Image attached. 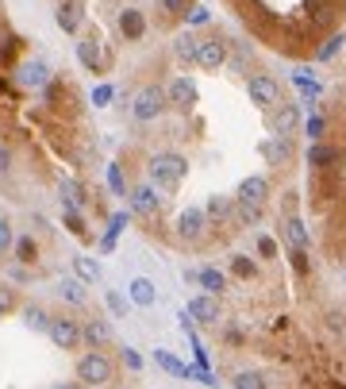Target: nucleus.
I'll return each instance as SVG.
<instances>
[{"mask_svg": "<svg viewBox=\"0 0 346 389\" xmlns=\"http://www.w3.org/2000/svg\"><path fill=\"white\" fill-rule=\"evenodd\" d=\"M231 273L242 278V282H254V278H258V262H254V258H247V255H231Z\"/></svg>", "mask_w": 346, "mask_h": 389, "instance_id": "7c9ffc66", "label": "nucleus"}, {"mask_svg": "<svg viewBox=\"0 0 346 389\" xmlns=\"http://www.w3.org/2000/svg\"><path fill=\"white\" fill-rule=\"evenodd\" d=\"M12 255H16L19 266H35V262H39V243H35L31 235H16V247H12Z\"/></svg>", "mask_w": 346, "mask_h": 389, "instance_id": "393cba45", "label": "nucleus"}, {"mask_svg": "<svg viewBox=\"0 0 346 389\" xmlns=\"http://www.w3.org/2000/svg\"><path fill=\"white\" fill-rule=\"evenodd\" d=\"M197 285L208 293V297H223V293H227V273L215 270V266H200V270H197Z\"/></svg>", "mask_w": 346, "mask_h": 389, "instance_id": "f3484780", "label": "nucleus"}, {"mask_svg": "<svg viewBox=\"0 0 346 389\" xmlns=\"http://www.w3.org/2000/svg\"><path fill=\"white\" fill-rule=\"evenodd\" d=\"M185 24H189V27H204V24H212V12H208L204 4H192L189 16H185Z\"/></svg>", "mask_w": 346, "mask_h": 389, "instance_id": "79ce46f5", "label": "nucleus"}, {"mask_svg": "<svg viewBox=\"0 0 346 389\" xmlns=\"http://www.w3.org/2000/svg\"><path fill=\"white\" fill-rule=\"evenodd\" d=\"M204 228H208V212L200 205H189V208H181L173 232H177V239H181V243H197L200 235H204Z\"/></svg>", "mask_w": 346, "mask_h": 389, "instance_id": "0eeeda50", "label": "nucleus"}, {"mask_svg": "<svg viewBox=\"0 0 346 389\" xmlns=\"http://www.w3.org/2000/svg\"><path fill=\"white\" fill-rule=\"evenodd\" d=\"M47 335H50V340H54L62 351H74L77 343L85 340V335H81V324L69 320V316H54V320H50V328H47Z\"/></svg>", "mask_w": 346, "mask_h": 389, "instance_id": "1a4fd4ad", "label": "nucleus"}, {"mask_svg": "<svg viewBox=\"0 0 346 389\" xmlns=\"http://www.w3.org/2000/svg\"><path fill=\"white\" fill-rule=\"evenodd\" d=\"M262 212H265V208L235 200V228H258V224H262Z\"/></svg>", "mask_w": 346, "mask_h": 389, "instance_id": "bb28decb", "label": "nucleus"}, {"mask_svg": "<svg viewBox=\"0 0 346 389\" xmlns=\"http://www.w3.org/2000/svg\"><path fill=\"white\" fill-rule=\"evenodd\" d=\"M54 19H58V27H62L66 35H77V27H81V4H77V0H62Z\"/></svg>", "mask_w": 346, "mask_h": 389, "instance_id": "5701e85b", "label": "nucleus"}, {"mask_svg": "<svg viewBox=\"0 0 346 389\" xmlns=\"http://www.w3.org/2000/svg\"><path fill=\"white\" fill-rule=\"evenodd\" d=\"M304 135L312 143H323V139H327V120H323V116H308L304 120Z\"/></svg>", "mask_w": 346, "mask_h": 389, "instance_id": "e433bc0d", "label": "nucleus"}, {"mask_svg": "<svg viewBox=\"0 0 346 389\" xmlns=\"http://www.w3.org/2000/svg\"><path fill=\"white\" fill-rule=\"evenodd\" d=\"M108 308H112V316H120V320H124L127 316V308H131V297H124V293L120 289H108Z\"/></svg>", "mask_w": 346, "mask_h": 389, "instance_id": "4c0bfd02", "label": "nucleus"}, {"mask_svg": "<svg viewBox=\"0 0 346 389\" xmlns=\"http://www.w3.org/2000/svg\"><path fill=\"white\" fill-rule=\"evenodd\" d=\"M204 212H208V224H231L235 220V200L215 193V197H208Z\"/></svg>", "mask_w": 346, "mask_h": 389, "instance_id": "6ab92c4d", "label": "nucleus"}, {"mask_svg": "<svg viewBox=\"0 0 346 389\" xmlns=\"http://www.w3.org/2000/svg\"><path fill=\"white\" fill-rule=\"evenodd\" d=\"M235 200L265 208V200H270V177H265V174H250V177H242L239 189H235Z\"/></svg>", "mask_w": 346, "mask_h": 389, "instance_id": "9d476101", "label": "nucleus"}, {"mask_svg": "<svg viewBox=\"0 0 346 389\" xmlns=\"http://www.w3.org/2000/svg\"><path fill=\"white\" fill-rule=\"evenodd\" d=\"M24 320H27V328H35V331H47L54 316H47L39 305H27V308H24Z\"/></svg>", "mask_w": 346, "mask_h": 389, "instance_id": "f704fd0d", "label": "nucleus"}, {"mask_svg": "<svg viewBox=\"0 0 346 389\" xmlns=\"http://www.w3.org/2000/svg\"><path fill=\"white\" fill-rule=\"evenodd\" d=\"M297 205H300L297 189H288V193H285V200H281V216H297Z\"/></svg>", "mask_w": 346, "mask_h": 389, "instance_id": "09e8293b", "label": "nucleus"}, {"mask_svg": "<svg viewBox=\"0 0 346 389\" xmlns=\"http://www.w3.org/2000/svg\"><path fill=\"white\" fill-rule=\"evenodd\" d=\"M281 235H285V243H288V251H308V228H304V220L300 216H281Z\"/></svg>", "mask_w": 346, "mask_h": 389, "instance_id": "2eb2a0df", "label": "nucleus"}, {"mask_svg": "<svg viewBox=\"0 0 346 389\" xmlns=\"http://www.w3.org/2000/svg\"><path fill=\"white\" fill-rule=\"evenodd\" d=\"M62 220H66V228L74 235H85V216L77 212V208H66V212H62Z\"/></svg>", "mask_w": 346, "mask_h": 389, "instance_id": "a18cd8bd", "label": "nucleus"}, {"mask_svg": "<svg viewBox=\"0 0 346 389\" xmlns=\"http://www.w3.org/2000/svg\"><path fill=\"white\" fill-rule=\"evenodd\" d=\"M12 166H16V158H12V147H8V143H0V177H8Z\"/></svg>", "mask_w": 346, "mask_h": 389, "instance_id": "de8ad7c7", "label": "nucleus"}, {"mask_svg": "<svg viewBox=\"0 0 346 389\" xmlns=\"http://www.w3.org/2000/svg\"><path fill=\"white\" fill-rule=\"evenodd\" d=\"M343 104H346V89H343Z\"/></svg>", "mask_w": 346, "mask_h": 389, "instance_id": "3c124183", "label": "nucleus"}, {"mask_svg": "<svg viewBox=\"0 0 346 389\" xmlns=\"http://www.w3.org/2000/svg\"><path fill=\"white\" fill-rule=\"evenodd\" d=\"M81 335L92 343V347H104V343L112 340V328H108L104 320H89V324H85V328H81Z\"/></svg>", "mask_w": 346, "mask_h": 389, "instance_id": "c756f323", "label": "nucleus"}, {"mask_svg": "<svg viewBox=\"0 0 346 389\" xmlns=\"http://www.w3.org/2000/svg\"><path fill=\"white\" fill-rule=\"evenodd\" d=\"M77 381L81 386H108L112 381V363L100 351H89V355L77 358Z\"/></svg>", "mask_w": 346, "mask_h": 389, "instance_id": "423d86ee", "label": "nucleus"}, {"mask_svg": "<svg viewBox=\"0 0 346 389\" xmlns=\"http://www.w3.org/2000/svg\"><path fill=\"white\" fill-rule=\"evenodd\" d=\"M343 42H346V35H343V31H331L327 39H323L320 47H315V62H331V58H338Z\"/></svg>", "mask_w": 346, "mask_h": 389, "instance_id": "cd10ccee", "label": "nucleus"}, {"mask_svg": "<svg viewBox=\"0 0 346 389\" xmlns=\"http://www.w3.org/2000/svg\"><path fill=\"white\" fill-rule=\"evenodd\" d=\"M62 205H66V208H77V212H81V205H85V189H81L77 182H69V177L62 182Z\"/></svg>", "mask_w": 346, "mask_h": 389, "instance_id": "72a5a7b5", "label": "nucleus"}, {"mask_svg": "<svg viewBox=\"0 0 346 389\" xmlns=\"http://www.w3.org/2000/svg\"><path fill=\"white\" fill-rule=\"evenodd\" d=\"M147 174H150V185H154V189L173 193L185 182V174H189V158L177 154V150H158V154L150 158Z\"/></svg>", "mask_w": 346, "mask_h": 389, "instance_id": "f257e3e1", "label": "nucleus"}, {"mask_svg": "<svg viewBox=\"0 0 346 389\" xmlns=\"http://www.w3.org/2000/svg\"><path fill=\"white\" fill-rule=\"evenodd\" d=\"M158 4H162V12H165V16H189V8H192V4H189V0H158Z\"/></svg>", "mask_w": 346, "mask_h": 389, "instance_id": "37998d69", "label": "nucleus"}, {"mask_svg": "<svg viewBox=\"0 0 346 389\" xmlns=\"http://www.w3.org/2000/svg\"><path fill=\"white\" fill-rule=\"evenodd\" d=\"M19 85H24V89H47L50 85V66L42 58H31V62H24V66H19Z\"/></svg>", "mask_w": 346, "mask_h": 389, "instance_id": "4468645a", "label": "nucleus"}, {"mask_svg": "<svg viewBox=\"0 0 346 389\" xmlns=\"http://www.w3.org/2000/svg\"><path fill=\"white\" fill-rule=\"evenodd\" d=\"M165 108H170V97H165L162 85H142L131 100V120L135 124H154Z\"/></svg>", "mask_w": 346, "mask_h": 389, "instance_id": "f03ea898", "label": "nucleus"}, {"mask_svg": "<svg viewBox=\"0 0 346 389\" xmlns=\"http://www.w3.org/2000/svg\"><path fill=\"white\" fill-rule=\"evenodd\" d=\"M258 255L265 258V262H270V258H277V239H273V235H258Z\"/></svg>", "mask_w": 346, "mask_h": 389, "instance_id": "49530a36", "label": "nucleus"}, {"mask_svg": "<svg viewBox=\"0 0 346 389\" xmlns=\"http://www.w3.org/2000/svg\"><path fill=\"white\" fill-rule=\"evenodd\" d=\"M258 154H262V162L270 166V170H288V166L297 162L293 139H281V135H270V139L258 143Z\"/></svg>", "mask_w": 346, "mask_h": 389, "instance_id": "20e7f679", "label": "nucleus"}, {"mask_svg": "<svg viewBox=\"0 0 346 389\" xmlns=\"http://www.w3.org/2000/svg\"><path fill=\"white\" fill-rule=\"evenodd\" d=\"M154 363L162 366L165 374H173V378H185V381H192V366H189V363H181V358H177V355H170V351H165V347H158V351H154Z\"/></svg>", "mask_w": 346, "mask_h": 389, "instance_id": "412c9836", "label": "nucleus"}, {"mask_svg": "<svg viewBox=\"0 0 346 389\" xmlns=\"http://www.w3.org/2000/svg\"><path fill=\"white\" fill-rule=\"evenodd\" d=\"M288 266H293V273H297V278H308V270H312V262H308V251H288Z\"/></svg>", "mask_w": 346, "mask_h": 389, "instance_id": "58836bf2", "label": "nucleus"}, {"mask_svg": "<svg viewBox=\"0 0 346 389\" xmlns=\"http://www.w3.org/2000/svg\"><path fill=\"white\" fill-rule=\"evenodd\" d=\"M16 247V232H12V220L8 216H0V255H4V251H12Z\"/></svg>", "mask_w": 346, "mask_h": 389, "instance_id": "a19ab883", "label": "nucleus"}, {"mask_svg": "<svg viewBox=\"0 0 346 389\" xmlns=\"http://www.w3.org/2000/svg\"><path fill=\"white\" fill-rule=\"evenodd\" d=\"M127 200H131V212L147 216V220H150V216H158V208H162V197H158L154 185H139V189H131V197H127Z\"/></svg>", "mask_w": 346, "mask_h": 389, "instance_id": "ddd939ff", "label": "nucleus"}, {"mask_svg": "<svg viewBox=\"0 0 346 389\" xmlns=\"http://www.w3.org/2000/svg\"><path fill=\"white\" fill-rule=\"evenodd\" d=\"M115 100V85H97V89H92V108H108Z\"/></svg>", "mask_w": 346, "mask_h": 389, "instance_id": "ea45409f", "label": "nucleus"}, {"mask_svg": "<svg viewBox=\"0 0 346 389\" xmlns=\"http://www.w3.org/2000/svg\"><path fill=\"white\" fill-rule=\"evenodd\" d=\"M16 289L12 285H0V316H8V312H16Z\"/></svg>", "mask_w": 346, "mask_h": 389, "instance_id": "c03bdc74", "label": "nucleus"}, {"mask_svg": "<svg viewBox=\"0 0 346 389\" xmlns=\"http://www.w3.org/2000/svg\"><path fill=\"white\" fill-rule=\"evenodd\" d=\"M231 386L235 389H265V374L262 370H239L231 378Z\"/></svg>", "mask_w": 346, "mask_h": 389, "instance_id": "2f4dec72", "label": "nucleus"}, {"mask_svg": "<svg viewBox=\"0 0 346 389\" xmlns=\"http://www.w3.org/2000/svg\"><path fill=\"white\" fill-rule=\"evenodd\" d=\"M58 293H62L69 305H85V282L81 278H66V282L58 285Z\"/></svg>", "mask_w": 346, "mask_h": 389, "instance_id": "473e14b6", "label": "nucleus"}, {"mask_svg": "<svg viewBox=\"0 0 346 389\" xmlns=\"http://www.w3.org/2000/svg\"><path fill=\"white\" fill-rule=\"evenodd\" d=\"M197 47L200 39L192 31H181L177 39H173V58L181 62V66H197Z\"/></svg>", "mask_w": 346, "mask_h": 389, "instance_id": "aec40b11", "label": "nucleus"}, {"mask_svg": "<svg viewBox=\"0 0 346 389\" xmlns=\"http://www.w3.org/2000/svg\"><path fill=\"white\" fill-rule=\"evenodd\" d=\"M77 58H81V66L89 70V74H100V70H104V62H100V50H97V42H92V39L77 42Z\"/></svg>", "mask_w": 346, "mask_h": 389, "instance_id": "a878e982", "label": "nucleus"}, {"mask_svg": "<svg viewBox=\"0 0 346 389\" xmlns=\"http://www.w3.org/2000/svg\"><path fill=\"white\" fill-rule=\"evenodd\" d=\"M127 224H131V212H115L112 220H108V232H104V239H100V251H104V255L115 251V243H120V235H124Z\"/></svg>", "mask_w": 346, "mask_h": 389, "instance_id": "b1692460", "label": "nucleus"}, {"mask_svg": "<svg viewBox=\"0 0 346 389\" xmlns=\"http://www.w3.org/2000/svg\"><path fill=\"white\" fill-rule=\"evenodd\" d=\"M74 273L81 278L85 285H92V282H100V262L97 258H85V255H77L74 258Z\"/></svg>", "mask_w": 346, "mask_h": 389, "instance_id": "c85d7f7f", "label": "nucleus"}, {"mask_svg": "<svg viewBox=\"0 0 346 389\" xmlns=\"http://www.w3.org/2000/svg\"><path fill=\"white\" fill-rule=\"evenodd\" d=\"M227 62V39L223 35H204L197 47V66L200 70H220Z\"/></svg>", "mask_w": 346, "mask_h": 389, "instance_id": "6e6552de", "label": "nucleus"}, {"mask_svg": "<svg viewBox=\"0 0 346 389\" xmlns=\"http://www.w3.org/2000/svg\"><path fill=\"white\" fill-rule=\"evenodd\" d=\"M108 189L115 193V197H131V189H127V182H124V170L120 166H108Z\"/></svg>", "mask_w": 346, "mask_h": 389, "instance_id": "c9c22d12", "label": "nucleus"}, {"mask_svg": "<svg viewBox=\"0 0 346 389\" xmlns=\"http://www.w3.org/2000/svg\"><path fill=\"white\" fill-rule=\"evenodd\" d=\"M304 124V108H300V100H281L277 108L270 112V132L281 135V139H288V135H297V127Z\"/></svg>", "mask_w": 346, "mask_h": 389, "instance_id": "39448f33", "label": "nucleus"}, {"mask_svg": "<svg viewBox=\"0 0 346 389\" xmlns=\"http://www.w3.org/2000/svg\"><path fill=\"white\" fill-rule=\"evenodd\" d=\"M115 24H120V35H124L127 42H139L142 35H147V16H142L139 8H124Z\"/></svg>", "mask_w": 346, "mask_h": 389, "instance_id": "dca6fc26", "label": "nucleus"}, {"mask_svg": "<svg viewBox=\"0 0 346 389\" xmlns=\"http://www.w3.org/2000/svg\"><path fill=\"white\" fill-rule=\"evenodd\" d=\"M124 363H127V370H142V355L135 347H124Z\"/></svg>", "mask_w": 346, "mask_h": 389, "instance_id": "8fccbe9b", "label": "nucleus"}, {"mask_svg": "<svg viewBox=\"0 0 346 389\" xmlns=\"http://www.w3.org/2000/svg\"><path fill=\"white\" fill-rule=\"evenodd\" d=\"M189 316L192 324H220L223 308H220V297H208V293H197L189 301Z\"/></svg>", "mask_w": 346, "mask_h": 389, "instance_id": "f8f14e48", "label": "nucleus"}, {"mask_svg": "<svg viewBox=\"0 0 346 389\" xmlns=\"http://www.w3.org/2000/svg\"><path fill=\"white\" fill-rule=\"evenodd\" d=\"M127 297H131V305H139V308H154L158 285L150 282V278H131V285H127Z\"/></svg>", "mask_w": 346, "mask_h": 389, "instance_id": "a211bd4d", "label": "nucleus"}, {"mask_svg": "<svg viewBox=\"0 0 346 389\" xmlns=\"http://www.w3.org/2000/svg\"><path fill=\"white\" fill-rule=\"evenodd\" d=\"M338 158L343 154H338L331 143H312V147H308V166H312V170H331Z\"/></svg>", "mask_w": 346, "mask_h": 389, "instance_id": "4be33fe9", "label": "nucleus"}, {"mask_svg": "<svg viewBox=\"0 0 346 389\" xmlns=\"http://www.w3.org/2000/svg\"><path fill=\"white\" fill-rule=\"evenodd\" d=\"M247 97L250 104L265 108V112H273V108L285 100V89H281V81L273 74H265V70H254V74L247 77Z\"/></svg>", "mask_w": 346, "mask_h": 389, "instance_id": "7ed1b4c3", "label": "nucleus"}, {"mask_svg": "<svg viewBox=\"0 0 346 389\" xmlns=\"http://www.w3.org/2000/svg\"><path fill=\"white\" fill-rule=\"evenodd\" d=\"M165 97H170V104H173V108H181V112H189V108L197 104V97H200V93H197V81L181 74V77H173V81L165 85Z\"/></svg>", "mask_w": 346, "mask_h": 389, "instance_id": "9b49d317", "label": "nucleus"}]
</instances>
